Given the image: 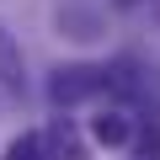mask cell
Here are the masks:
<instances>
[{
  "mask_svg": "<svg viewBox=\"0 0 160 160\" xmlns=\"http://www.w3.org/2000/svg\"><path fill=\"white\" fill-rule=\"evenodd\" d=\"M102 86H107V69L102 64H59L48 75V102L53 107H80V102H91Z\"/></svg>",
  "mask_w": 160,
  "mask_h": 160,
  "instance_id": "cell-1",
  "label": "cell"
},
{
  "mask_svg": "<svg viewBox=\"0 0 160 160\" xmlns=\"http://www.w3.org/2000/svg\"><path fill=\"white\" fill-rule=\"evenodd\" d=\"M43 155L48 160H91V149H86V139H80L64 118H53V128L43 133Z\"/></svg>",
  "mask_w": 160,
  "mask_h": 160,
  "instance_id": "cell-2",
  "label": "cell"
},
{
  "mask_svg": "<svg viewBox=\"0 0 160 160\" xmlns=\"http://www.w3.org/2000/svg\"><path fill=\"white\" fill-rule=\"evenodd\" d=\"M91 139H96V144H107V149L128 144V139H133V123H128V112H123V107H107V112H96V118H91Z\"/></svg>",
  "mask_w": 160,
  "mask_h": 160,
  "instance_id": "cell-3",
  "label": "cell"
},
{
  "mask_svg": "<svg viewBox=\"0 0 160 160\" xmlns=\"http://www.w3.org/2000/svg\"><path fill=\"white\" fill-rule=\"evenodd\" d=\"M0 91H6V96H22V53L6 38V27H0Z\"/></svg>",
  "mask_w": 160,
  "mask_h": 160,
  "instance_id": "cell-4",
  "label": "cell"
},
{
  "mask_svg": "<svg viewBox=\"0 0 160 160\" xmlns=\"http://www.w3.org/2000/svg\"><path fill=\"white\" fill-rule=\"evenodd\" d=\"M6 160H48V155H43V139L38 133H16L6 144Z\"/></svg>",
  "mask_w": 160,
  "mask_h": 160,
  "instance_id": "cell-5",
  "label": "cell"
},
{
  "mask_svg": "<svg viewBox=\"0 0 160 160\" xmlns=\"http://www.w3.org/2000/svg\"><path fill=\"white\" fill-rule=\"evenodd\" d=\"M139 160H160V123H149L139 133Z\"/></svg>",
  "mask_w": 160,
  "mask_h": 160,
  "instance_id": "cell-6",
  "label": "cell"
}]
</instances>
